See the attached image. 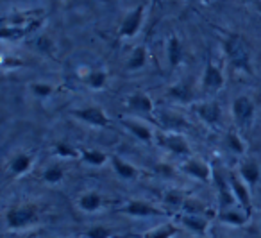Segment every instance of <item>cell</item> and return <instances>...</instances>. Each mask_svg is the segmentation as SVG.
<instances>
[{"instance_id": "cell-25", "label": "cell", "mask_w": 261, "mask_h": 238, "mask_svg": "<svg viewBox=\"0 0 261 238\" xmlns=\"http://www.w3.org/2000/svg\"><path fill=\"white\" fill-rule=\"evenodd\" d=\"M179 233L177 226L174 224H163V226H158L154 229H150L149 233L143 234V238H174Z\"/></svg>"}, {"instance_id": "cell-18", "label": "cell", "mask_w": 261, "mask_h": 238, "mask_svg": "<svg viewBox=\"0 0 261 238\" xmlns=\"http://www.w3.org/2000/svg\"><path fill=\"white\" fill-rule=\"evenodd\" d=\"M33 163H34L33 156L27 154V152H18L11 159V163H9V170H11L13 176H23V174H27L33 169Z\"/></svg>"}, {"instance_id": "cell-15", "label": "cell", "mask_w": 261, "mask_h": 238, "mask_svg": "<svg viewBox=\"0 0 261 238\" xmlns=\"http://www.w3.org/2000/svg\"><path fill=\"white\" fill-rule=\"evenodd\" d=\"M217 219L222 224H227V226H245L250 220V213L245 209H220L217 215Z\"/></svg>"}, {"instance_id": "cell-17", "label": "cell", "mask_w": 261, "mask_h": 238, "mask_svg": "<svg viewBox=\"0 0 261 238\" xmlns=\"http://www.w3.org/2000/svg\"><path fill=\"white\" fill-rule=\"evenodd\" d=\"M240 176H242V179L245 181L249 186H256L261 177L259 165H257L254 159H247V161H243L242 166H240Z\"/></svg>"}, {"instance_id": "cell-31", "label": "cell", "mask_w": 261, "mask_h": 238, "mask_svg": "<svg viewBox=\"0 0 261 238\" xmlns=\"http://www.w3.org/2000/svg\"><path fill=\"white\" fill-rule=\"evenodd\" d=\"M115 234L106 226H93L84 233V238H113Z\"/></svg>"}, {"instance_id": "cell-10", "label": "cell", "mask_w": 261, "mask_h": 238, "mask_svg": "<svg viewBox=\"0 0 261 238\" xmlns=\"http://www.w3.org/2000/svg\"><path fill=\"white\" fill-rule=\"evenodd\" d=\"M181 170L185 174H188V176L195 177V179L204 181V183L213 177V170H211V166L207 165L206 161H200V159H188V161L181 165Z\"/></svg>"}, {"instance_id": "cell-11", "label": "cell", "mask_w": 261, "mask_h": 238, "mask_svg": "<svg viewBox=\"0 0 261 238\" xmlns=\"http://www.w3.org/2000/svg\"><path fill=\"white\" fill-rule=\"evenodd\" d=\"M229 184H231V190H232V195L234 199L240 202L242 209L250 213V208H252V202H250V192H249V184L245 183L243 179L236 176H231L229 177Z\"/></svg>"}, {"instance_id": "cell-22", "label": "cell", "mask_w": 261, "mask_h": 238, "mask_svg": "<svg viewBox=\"0 0 261 238\" xmlns=\"http://www.w3.org/2000/svg\"><path fill=\"white\" fill-rule=\"evenodd\" d=\"M185 58V49L177 36H170L168 40V63L170 66H177Z\"/></svg>"}, {"instance_id": "cell-23", "label": "cell", "mask_w": 261, "mask_h": 238, "mask_svg": "<svg viewBox=\"0 0 261 238\" xmlns=\"http://www.w3.org/2000/svg\"><path fill=\"white\" fill-rule=\"evenodd\" d=\"M147 63V51L145 47H136L135 51L130 52L129 61H127V70L130 72H136V70H142Z\"/></svg>"}, {"instance_id": "cell-24", "label": "cell", "mask_w": 261, "mask_h": 238, "mask_svg": "<svg viewBox=\"0 0 261 238\" xmlns=\"http://www.w3.org/2000/svg\"><path fill=\"white\" fill-rule=\"evenodd\" d=\"M83 161H86L88 165H93V166H100L108 161V156L104 152L97 151V149H84L81 151V156H79Z\"/></svg>"}, {"instance_id": "cell-9", "label": "cell", "mask_w": 261, "mask_h": 238, "mask_svg": "<svg viewBox=\"0 0 261 238\" xmlns=\"http://www.w3.org/2000/svg\"><path fill=\"white\" fill-rule=\"evenodd\" d=\"M195 113L200 116V120H202L204 124H207V126H217V124H220L222 109L218 102H215V101L200 102V104L195 106Z\"/></svg>"}, {"instance_id": "cell-19", "label": "cell", "mask_w": 261, "mask_h": 238, "mask_svg": "<svg viewBox=\"0 0 261 238\" xmlns=\"http://www.w3.org/2000/svg\"><path fill=\"white\" fill-rule=\"evenodd\" d=\"M160 122L168 133H179L181 129L188 127V122L182 118L181 115L177 113H167V111H161L160 113Z\"/></svg>"}, {"instance_id": "cell-20", "label": "cell", "mask_w": 261, "mask_h": 238, "mask_svg": "<svg viewBox=\"0 0 261 238\" xmlns=\"http://www.w3.org/2000/svg\"><path fill=\"white\" fill-rule=\"evenodd\" d=\"M77 206H79V209L84 213L98 211V209L102 208V195L98 194V192H86V194H83L79 197Z\"/></svg>"}, {"instance_id": "cell-28", "label": "cell", "mask_w": 261, "mask_h": 238, "mask_svg": "<svg viewBox=\"0 0 261 238\" xmlns=\"http://www.w3.org/2000/svg\"><path fill=\"white\" fill-rule=\"evenodd\" d=\"M170 95L181 102H190L193 99L192 88L188 84H175L174 88H170Z\"/></svg>"}, {"instance_id": "cell-29", "label": "cell", "mask_w": 261, "mask_h": 238, "mask_svg": "<svg viewBox=\"0 0 261 238\" xmlns=\"http://www.w3.org/2000/svg\"><path fill=\"white\" fill-rule=\"evenodd\" d=\"M31 91L36 95L38 99H47L54 93V84L50 83H33L31 84Z\"/></svg>"}, {"instance_id": "cell-21", "label": "cell", "mask_w": 261, "mask_h": 238, "mask_svg": "<svg viewBox=\"0 0 261 238\" xmlns=\"http://www.w3.org/2000/svg\"><path fill=\"white\" fill-rule=\"evenodd\" d=\"M111 165H113V169H115L116 176L122 177V179H136V177H138V169H136L135 165H130L129 161H123L118 156H113Z\"/></svg>"}, {"instance_id": "cell-1", "label": "cell", "mask_w": 261, "mask_h": 238, "mask_svg": "<svg viewBox=\"0 0 261 238\" xmlns=\"http://www.w3.org/2000/svg\"><path fill=\"white\" fill-rule=\"evenodd\" d=\"M6 227L11 231H22L38 222V208L34 204L11 206L4 215Z\"/></svg>"}, {"instance_id": "cell-32", "label": "cell", "mask_w": 261, "mask_h": 238, "mask_svg": "<svg viewBox=\"0 0 261 238\" xmlns=\"http://www.w3.org/2000/svg\"><path fill=\"white\" fill-rule=\"evenodd\" d=\"M56 154H58V158H77V156H81V152H77L75 149H72L66 144H58L56 145Z\"/></svg>"}, {"instance_id": "cell-35", "label": "cell", "mask_w": 261, "mask_h": 238, "mask_svg": "<svg viewBox=\"0 0 261 238\" xmlns=\"http://www.w3.org/2000/svg\"><path fill=\"white\" fill-rule=\"evenodd\" d=\"M50 238H52V236H50Z\"/></svg>"}, {"instance_id": "cell-30", "label": "cell", "mask_w": 261, "mask_h": 238, "mask_svg": "<svg viewBox=\"0 0 261 238\" xmlns=\"http://www.w3.org/2000/svg\"><path fill=\"white\" fill-rule=\"evenodd\" d=\"M227 147L231 149L232 152H236V154H243V152H245V144H243V140L234 131L227 133Z\"/></svg>"}, {"instance_id": "cell-3", "label": "cell", "mask_w": 261, "mask_h": 238, "mask_svg": "<svg viewBox=\"0 0 261 238\" xmlns=\"http://www.w3.org/2000/svg\"><path fill=\"white\" fill-rule=\"evenodd\" d=\"M120 213L127 217H133V219H150V217H165V211L156 206H152L147 201H129L123 208H120Z\"/></svg>"}, {"instance_id": "cell-2", "label": "cell", "mask_w": 261, "mask_h": 238, "mask_svg": "<svg viewBox=\"0 0 261 238\" xmlns=\"http://www.w3.org/2000/svg\"><path fill=\"white\" fill-rule=\"evenodd\" d=\"M225 54L229 58L234 68L243 70V72L250 74V54H249V47L245 45V41L240 36H229L224 43Z\"/></svg>"}, {"instance_id": "cell-14", "label": "cell", "mask_w": 261, "mask_h": 238, "mask_svg": "<svg viewBox=\"0 0 261 238\" xmlns=\"http://www.w3.org/2000/svg\"><path fill=\"white\" fill-rule=\"evenodd\" d=\"M122 124H123V127L129 131V133H133L140 141H143V144H150V141L154 140L152 129H150L147 124L140 122V120H133V118H129V120L123 118Z\"/></svg>"}, {"instance_id": "cell-26", "label": "cell", "mask_w": 261, "mask_h": 238, "mask_svg": "<svg viewBox=\"0 0 261 238\" xmlns=\"http://www.w3.org/2000/svg\"><path fill=\"white\" fill-rule=\"evenodd\" d=\"M63 177H65V170H63V166L58 165V163H52V165H48L47 169L43 170V181L48 184L61 183Z\"/></svg>"}, {"instance_id": "cell-6", "label": "cell", "mask_w": 261, "mask_h": 238, "mask_svg": "<svg viewBox=\"0 0 261 238\" xmlns=\"http://www.w3.org/2000/svg\"><path fill=\"white\" fill-rule=\"evenodd\" d=\"M254 109H256L254 102L247 95H240L232 102V115L240 126H249L250 120L254 118Z\"/></svg>"}, {"instance_id": "cell-16", "label": "cell", "mask_w": 261, "mask_h": 238, "mask_svg": "<svg viewBox=\"0 0 261 238\" xmlns=\"http://www.w3.org/2000/svg\"><path fill=\"white\" fill-rule=\"evenodd\" d=\"M213 179H215V183H217V186H218V201H220V209H229L232 202L236 201L234 195H232L231 184H229V181L225 183V179L218 172H213Z\"/></svg>"}, {"instance_id": "cell-8", "label": "cell", "mask_w": 261, "mask_h": 238, "mask_svg": "<svg viewBox=\"0 0 261 238\" xmlns=\"http://www.w3.org/2000/svg\"><path fill=\"white\" fill-rule=\"evenodd\" d=\"M179 222L186 227L188 231H192L197 236H206L207 227H210V220L200 213H186V215L179 217Z\"/></svg>"}, {"instance_id": "cell-27", "label": "cell", "mask_w": 261, "mask_h": 238, "mask_svg": "<svg viewBox=\"0 0 261 238\" xmlns=\"http://www.w3.org/2000/svg\"><path fill=\"white\" fill-rule=\"evenodd\" d=\"M84 83L90 88H93V90H100V88H104L106 83H108V74H106L104 70H91V72L84 77Z\"/></svg>"}, {"instance_id": "cell-34", "label": "cell", "mask_w": 261, "mask_h": 238, "mask_svg": "<svg viewBox=\"0 0 261 238\" xmlns=\"http://www.w3.org/2000/svg\"><path fill=\"white\" fill-rule=\"evenodd\" d=\"M242 2H245V4H250V2H254V0H242Z\"/></svg>"}, {"instance_id": "cell-33", "label": "cell", "mask_w": 261, "mask_h": 238, "mask_svg": "<svg viewBox=\"0 0 261 238\" xmlns=\"http://www.w3.org/2000/svg\"><path fill=\"white\" fill-rule=\"evenodd\" d=\"M165 201L168 202V204H172V206H185V202H186V195L185 194H181V192H168L167 195H165Z\"/></svg>"}, {"instance_id": "cell-4", "label": "cell", "mask_w": 261, "mask_h": 238, "mask_svg": "<svg viewBox=\"0 0 261 238\" xmlns=\"http://www.w3.org/2000/svg\"><path fill=\"white\" fill-rule=\"evenodd\" d=\"M72 115L75 118L83 120L84 124H90L93 127H108L109 126V116L106 115V111L98 106H90V108H81L73 109Z\"/></svg>"}, {"instance_id": "cell-5", "label": "cell", "mask_w": 261, "mask_h": 238, "mask_svg": "<svg viewBox=\"0 0 261 238\" xmlns=\"http://www.w3.org/2000/svg\"><path fill=\"white\" fill-rule=\"evenodd\" d=\"M158 144L161 147L168 149L170 152L177 156H188L190 154V145L186 141V138L181 133H165V134H158L156 136Z\"/></svg>"}, {"instance_id": "cell-12", "label": "cell", "mask_w": 261, "mask_h": 238, "mask_svg": "<svg viewBox=\"0 0 261 238\" xmlns=\"http://www.w3.org/2000/svg\"><path fill=\"white\" fill-rule=\"evenodd\" d=\"M225 83V77L222 74V70L218 68L215 63L207 61L206 70H204V77H202V86L206 90H220Z\"/></svg>"}, {"instance_id": "cell-7", "label": "cell", "mask_w": 261, "mask_h": 238, "mask_svg": "<svg viewBox=\"0 0 261 238\" xmlns=\"http://www.w3.org/2000/svg\"><path fill=\"white\" fill-rule=\"evenodd\" d=\"M143 13H145L143 6H138V8L133 9V11H130L129 15L123 18L122 26H120V36H122V38L136 36V34H138V31H140V27H142Z\"/></svg>"}, {"instance_id": "cell-13", "label": "cell", "mask_w": 261, "mask_h": 238, "mask_svg": "<svg viewBox=\"0 0 261 238\" xmlns=\"http://www.w3.org/2000/svg\"><path fill=\"white\" fill-rule=\"evenodd\" d=\"M127 106H129L130 111L140 113V115H149V113L154 111V102L152 99L149 97L147 93H133L127 97Z\"/></svg>"}]
</instances>
